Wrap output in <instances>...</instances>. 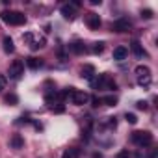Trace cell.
I'll return each instance as SVG.
<instances>
[{"instance_id": "cell-25", "label": "cell", "mask_w": 158, "mask_h": 158, "mask_svg": "<svg viewBox=\"0 0 158 158\" xmlns=\"http://www.w3.org/2000/svg\"><path fill=\"white\" fill-rule=\"evenodd\" d=\"M136 108L145 112V110H147V102H145V101H138V102H136Z\"/></svg>"}, {"instance_id": "cell-17", "label": "cell", "mask_w": 158, "mask_h": 158, "mask_svg": "<svg viewBox=\"0 0 158 158\" xmlns=\"http://www.w3.org/2000/svg\"><path fill=\"white\" fill-rule=\"evenodd\" d=\"M78 156H80V151H78V149H67L63 154H61V158H78Z\"/></svg>"}, {"instance_id": "cell-10", "label": "cell", "mask_w": 158, "mask_h": 158, "mask_svg": "<svg viewBox=\"0 0 158 158\" xmlns=\"http://www.w3.org/2000/svg\"><path fill=\"white\" fill-rule=\"evenodd\" d=\"M86 24H88L91 30H99V26H101V17H99L97 13H88V15H86Z\"/></svg>"}, {"instance_id": "cell-19", "label": "cell", "mask_w": 158, "mask_h": 158, "mask_svg": "<svg viewBox=\"0 0 158 158\" xmlns=\"http://www.w3.org/2000/svg\"><path fill=\"white\" fill-rule=\"evenodd\" d=\"M6 104H10V106H15L17 102H19V97L15 95V93H10V95H6Z\"/></svg>"}, {"instance_id": "cell-24", "label": "cell", "mask_w": 158, "mask_h": 158, "mask_svg": "<svg viewBox=\"0 0 158 158\" xmlns=\"http://www.w3.org/2000/svg\"><path fill=\"white\" fill-rule=\"evenodd\" d=\"M115 158H130V152H128V149H123V151H119Z\"/></svg>"}, {"instance_id": "cell-4", "label": "cell", "mask_w": 158, "mask_h": 158, "mask_svg": "<svg viewBox=\"0 0 158 158\" xmlns=\"http://www.w3.org/2000/svg\"><path fill=\"white\" fill-rule=\"evenodd\" d=\"M23 41H26L32 50H39V48H43V47L47 45V39H45V37H35L32 32L23 34Z\"/></svg>"}, {"instance_id": "cell-2", "label": "cell", "mask_w": 158, "mask_h": 158, "mask_svg": "<svg viewBox=\"0 0 158 158\" xmlns=\"http://www.w3.org/2000/svg\"><path fill=\"white\" fill-rule=\"evenodd\" d=\"M130 139H132V143L138 145V147H149V145L154 141V138H152V134H151L149 130H136V132H132Z\"/></svg>"}, {"instance_id": "cell-28", "label": "cell", "mask_w": 158, "mask_h": 158, "mask_svg": "<svg viewBox=\"0 0 158 158\" xmlns=\"http://www.w3.org/2000/svg\"><path fill=\"white\" fill-rule=\"evenodd\" d=\"M91 6H101V0H89Z\"/></svg>"}, {"instance_id": "cell-22", "label": "cell", "mask_w": 158, "mask_h": 158, "mask_svg": "<svg viewBox=\"0 0 158 158\" xmlns=\"http://www.w3.org/2000/svg\"><path fill=\"white\" fill-rule=\"evenodd\" d=\"M102 50H104V43H102V41H101V43H95V45H93V54H101Z\"/></svg>"}, {"instance_id": "cell-8", "label": "cell", "mask_w": 158, "mask_h": 158, "mask_svg": "<svg viewBox=\"0 0 158 158\" xmlns=\"http://www.w3.org/2000/svg\"><path fill=\"white\" fill-rule=\"evenodd\" d=\"M130 28H132V23H130V19H127V17H119V19L114 23V30H115L117 34L128 32Z\"/></svg>"}, {"instance_id": "cell-7", "label": "cell", "mask_w": 158, "mask_h": 158, "mask_svg": "<svg viewBox=\"0 0 158 158\" xmlns=\"http://www.w3.org/2000/svg\"><path fill=\"white\" fill-rule=\"evenodd\" d=\"M71 101H73V104L74 106H82V104H86L88 101H89V95L86 93V91H78V89H74L73 88V91H71Z\"/></svg>"}, {"instance_id": "cell-27", "label": "cell", "mask_w": 158, "mask_h": 158, "mask_svg": "<svg viewBox=\"0 0 158 158\" xmlns=\"http://www.w3.org/2000/svg\"><path fill=\"white\" fill-rule=\"evenodd\" d=\"M102 102H101V99L99 97H93V106H101Z\"/></svg>"}, {"instance_id": "cell-26", "label": "cell", "mask_w": 158, "mask_h": 158, "mask_svg": "<svg viewBox=\"0 0 158 158\" xmlns=\"http://www.w3.org/2000/svg\"><path fill=\"white\" fill-rule=\"evenodd\" d=\"M4 88H6V78H4L2 74H0V91H2Z\"/></svg>"}, {"instance_id": "cell-20", "label": "cell", "mask_w": 158, "mask_h": 158, "mask_svg": "<svg viewBox=\"0 0 158 158\" xmlns=\"http://www.w3.org/2000/svg\"><path fill=\"white\" fill-rule=\"evenodd\" d=\"M101 102H104L106 106H115V104H117V97H114V95H108V97L101 99Z\"/></svg>"}, {"instance_id": "cell-6", "label": "cell", "mask_w": 158, "mask_h": 158, "mask_svg": "<svg viewBox=\"0 0 158 158\" xmlns=\"http://www.w3.org/2000/svg\"><path fill=\"white\" fill-rule=\"evenodd\" d=\"M23 74H24V63L21 60H15L10 65V69H8V76L11 78V80H19Z\"/></svg>"}, {"instance_id": "cell-18", "label": "cell", "mask_w": 158, "mask_h": 158, "mask_svg": "<svg viewBox=\"0 0 158 158\" xmlns=\"http://www.w3.org/2000/svg\"><path fill=\"white\" fill-rule=\"evenodd\" d=\"M23 145H24V141H23V138H21L19 134H15V136L11 138V147H13V149H21Z\"/></svg>"}, {"instance_id": "cell-21", "label": "cell", "mask_w": 158, "mask_h": 158, "mask_svg": "<svg viewBox=\"0 0 158 158\" xmlns=\"http://www.w3.org/2000/svg\"><path fill=\"white\" fill-rule=\"evenodd\" d=\"M125 119H127V123H130V125H136V123H138V117H136V114H128V112H127Z\"/></svg>"}, {"instance_id": "cell-12", "label": "cell", "mask_w": 158, "mask_h": 158, "mask_svg": "<svg viewBox=\"0 0 158 158\" xmlns=\"http://www.w3.org/2000/svg\"><path fill=\"white\" fill-rule=\"evenodd\" d=\"M97 73H95V67L93 65H84L82 67V78H86V80H89V82H93V76H95Z\"/></svg>"}, {"instance_id": "cell-14", "label": "cell", "mask_w": 158, "mask_h": 158, "mask_svg": "<svg viewBox=\"0 0 158 158\" xmlns=\"http://www.w3.org/2000/svg\"><path fill=\"white\" fill-rule=\"evenodd\" d=\"M2 45H4V52H8V54H13L15 52V47H13V39L11 37H4L2 39Z\"/></svg>"}, {"instance_id": "cell-29", "label": "cell", "mask_w": 158, "mask_h": 158, "mask_svg": "<svg viewBox=\"0 0 158 158\" xmlns=\"http://www.w3.org/2000/svg\"><path fill=\"white\" fill-rule=\"evenodd\" d=\"M93 158H102V156H101L99 152H95V154H93Z\"/></svg>"}, {"instance_id": "cell-1", "label": "cell", "mask_w": 158, "mask_h": 158, "mask_svg": "<svg viewBox=\"0 0 158 158\" xmlns=\"http://www.w3.org/2000/svg\"><path fill=\"white\" fill-rule=\"evenodd\" d=\"M0 17H2V21L6 24H10V26H21V24L26 23V15L21 13V11H11V10L10 11H2Z\"/></svg>"}, {"instance_id": "cell-11", "label": "cell", "mask_w": 158, "mask_h": 158, "mask_svg": "<svg viewBox=\"0 0 158 158\" xmlns=\"http://www.w3.org/2000/svg\"><path fill=\"white\" fill-rule=\"evenodd\" d=\"M130 48H132V52H134L136 58H143V56H147V52H145V48L141 47L139 41H132V43H130Z\"/></svg>"}, {"instance_id": "cell-3", "label": "cell", "mask_w": 158, "mask_h": 158, "mask_svg": "<svg viewBox=\"0 0 158 158\" xmlns=\"http://www.w3.org/2000/svg\"><path fill=\"white\" fill-rule=\"evenodd\" d=\"M136 74H138V84L141 88H149L152 82V76H151V69L147 65H138L136 67Z\"/></svg>"}, {"instance_id": "cell-5", "label": "cell", "mask_w": 158, "mask_h": 158, "mask_svg": "<svg viewBox=\"0 0 158 158\" xmlns=\"http://www.w3.org/2000/svg\"><path fill=\"white\" fill-rule=\"evenodd\" d=\"M97 89H115L117 86H115V82L110 78V74H99V78L97 80H93L91 82Z\"/></svg>"}, {"instance_id": "cell-9", "label": "cell", "mask_w": 158, "mask_h": 158, "mask_svg": "<svg viewBox=\"0 0 158 158\" xmlns=\"http://www.w3.org/2000/svg\"><path fill=\"white\" fill-rule=\"evenodd\" d=\"M60 13H61L63 19H67V21H74V19H76V10H74L71 4H63V6L60 8Z\"/></svg>"}, {"instance_id": "cell-15", "label": "cell", "mask_w": 158, "mask_h": 158, "mask_svg": "<svg viewBox=\"0 0 158 158\" xmlns=\"http://www.w3.org/2000/svg\"><path fill=\"white\" fill-rule=\"evenodd\" d=\"M69 48H71V52H74V54H82V52L86 50V47H84L82 41H74V43H71Z\"/></svg>"}, {"instance_id": "cell-13", "label": "cell", "mask_w": 158, "mask_h": 158, "mask_svg": "<svg viewBox=\"0 0 158 158\" xmlns=\"http://www.w3.org/2000/svg\"><path fill=\"white\" fill-rule=\"evenodd\" d=\"M127 54H128V50H127L125 47H117V48H114V60H115V61H123V60L127 58Z\"/></svg>"}, {"instance_id": "cell-16", "label": "cell", "mask_w": 158, "mask_h": 158, "mask_svg": "<svg viewBox=\"0 0 158 158\" xmlns=\"http://www.w3.org/2000/svg\"><path fill=\"white\" fill-rule=\"evenodd\" d=\"M26 65L30 67V69H39V67H43V61L41 60H37V58H26Z\"/></svg>"}, {"instance_id": "cell-23", "label": "cell", "mask_w": 158, "mask_h": 158, "mask_svg": "<svg viewBox=\"0 0 158 158\" xmlns=\"http://www.w3.org/2000/svg\"><path fill=\"white\" fill-rule=\"evenodd\" d=\"M152 15H154L152 10H141V17L143 19H152Z\"/></svg>"}]
</instances>
